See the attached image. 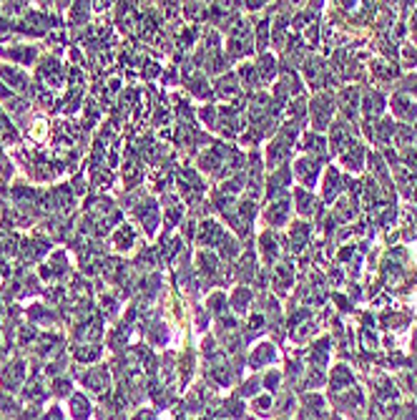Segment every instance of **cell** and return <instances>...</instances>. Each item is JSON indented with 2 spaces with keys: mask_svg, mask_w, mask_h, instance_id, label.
I'll return each mask as SVG.
<instances>
[{
  "mask_svg": "<svg viewBox=\"0 0 417 420\" xmlns=\"http://www.w3.org/2000/svg\"><path fill=\"white\" fill-rule=\"evenodd\" d=\"M0 78L11 86L13 94H30V91H33L28 73L18 71V68H13V66H0Z\"/></svg>",
  "mask_w": 417,
  "mask_h": 420,
  "instance_id": "3",
  "label": "cell"
},
{
  "mask_svg": "<svg viewBox=\"0 0 417 420\" xmlns=\"http://www.w3.org/2000/svg\"><path fill=\"white\" fill-rule=\"evenodd\" d=\"M83 385H86V390H91V393L101 395L106 393V387L111 385V375L106 368H91V370L83 375Z\"/></svg>",
  "mask_w": 417,
  "mask_h": 420,
  "instance_id": "4",
  "label": "cell"
},
{
  "mask_svg": "<svg viewBox=\"0 0 417 420\" xmlns=\"http://www.w3.org/2000/svg\"><path fill=\"white\" fill-rule=\"evenodd\" d=\"M91 413H94V410H91V400L83 393H73L71 398H68V415H71L73 420H88Z\"/></svg>",
  "mask_w": 417,
  "mask_h": 420,
  "instance_id": "6",
  "label": "cell"
},
{
  "mask_svg": "<svg viewBox=\"0 0 417 420\" xmlns=\"http://www.w3.org/2000/svg\"><path fill=\"white\" fill-rule=\"evenodd\" d=\"M0 55H6L11 61H18L21 66H28V63H33L38 50H35V45H21V48H0Z\"/></svg>",
  "mask_w": 417,
  "mask_h": 420,
  "instance_id": "7",
  "label": "cell"
},
{
  "mask_svg": "<svg viewBox=\"0 0 417 420\" xmlns=\"http://www.w3.org/2000/svg\"><path fill=\"white\" fill-rule=\"evenodd\" d=\"M133 420H156V415L148 413V410H138V413L133 415Z\"/></svg>",
  "mask_w": 417,
  "mask_h": 420,
  "instance_id": "10",
  "label": "cell"
},
{
  "mask_svg": "<svg viewBox=\"0 0 417 420\" xmlns=\"http://www.w3.org/2000/svg\"><path fill=\"white\" fill-rule=\"evenodd\" d=\"M43 277L45 280H63L68 275V260L66 252H55V255L48 257V262L43 265Z\"/></svg>",
  "mask_w": 417,
  "mask_h": 420,
  "instance_id": "5",
  "label": "cell"
},
{
  "mask_svg": "<svg viewBox=\"0 0 417 420\" xmlns=\"http://www.w3.org/2000/svg\"><path fill=\"white\" fill-rule=\"evenodd\" d=\"M38 81L43 83V89H61L63 83V66L55 58H43L38 68Z\"/></svg>",
  "mask_w": 417,
  "mask_h": 420,
  "instance_id": "2",
  "label": "cell"
},
{
  "mask_svg": "<svg viewBox=\"0 0 417 420\" xmlns=\"http://www.w3.org/2000/svg\"><path fill=\"white\" fill-rule=\"evenodd\" d=\"M133 242H136V234H133V229L128 227V224H123V227L113 234V247L116 249H131Z\"/></svg>",
  "mask_w": 417,
  "mask_h": 420,
  "instance_id": "8",
  "label": "cell"
},
{
  "mask_svg": "<svg viewBox=\"0 0 417 420\" xmlns=\"http://www.w3.org/2000/svg\"><path fill=\"white\" fill-rule=\"evenodd\" d=\"M267 360H274V348L272 345H259V350L252 355V365H262V363H267Z\"/></svg>",
  "mask_w": 417,
  "mask_h": 420,
  "instance_id": "9",
  "label": "cell"
},
{
  "mask_svg": "<svg viewBox=\"0 0 417 420\" xmlns=\"http://www.w3.org/2000/svg\"><path fill=\"white\" fill-rule=\"evenodd\" d=\"M26 375H28L26 363H23L21 358H16L3 368V372H0V385H3L6 393H16L18 387H23V382H26Z\"/></svg>",
  "mask_w": 417,
  "mask_h": 420,
  "instance_id": "1",
  "label": "cell"
}]
</instances>
